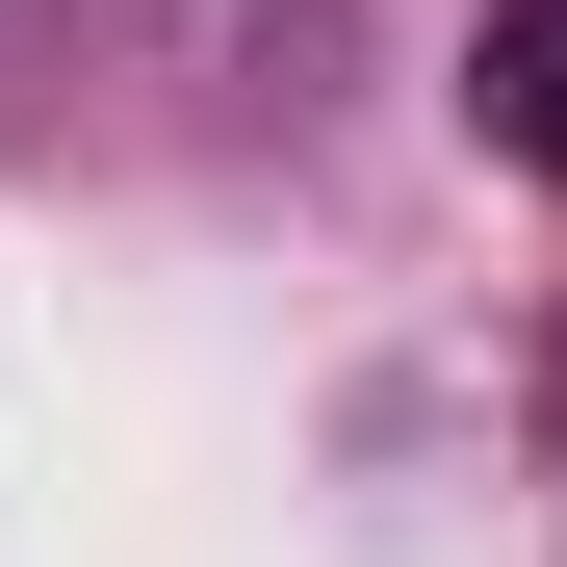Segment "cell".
Listing matches in <instances>:
<instances>
[{
    "label": "cell",
    "mask_w": 567,
    "mask_h": 567,
    "mask_svg": "<svg viewBox=\"0 0 567 567\" xmlns=\"http://www.w3.org/2000/svg\"><path fill=\"white\" fill-rule=\"evenodd\" d=\"M464 130L516 181H567V0H491V27H464Z\"/></svg>",
    "instance_id": "6da1fadb"
}]
</instances>
